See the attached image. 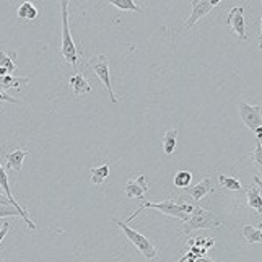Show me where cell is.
I'll return each mask as SVG.
<instances>
[{
  "instance_id": "4316f807",
  "label": "cell",
  "mask_w": 262,
  "mask_h": 262,
  "mask_svg": "<svg viewBox=\"0 0 262 262\" xmlns=\"http://www.w3.org/2000/svg\"><path fill=\"white\" fill-rule=\"evenodd\" d=\"M10 231V223H4L2 228H0V245H2L4 238L7 236V233Z\"/></svg>"
},
{
  "instance_id": "4dcf8cb0",
  "label": "cell",
  "mask_w": 262,
  "mask_h": 262,
  "mask_svg": "<svg viewBox=\"0 0 262 262\" xmlns=\"http://www.w3.org/2000/svg\"><path fill=\"white\" fill-rule=\"evenodd\" d=\"M213 245H215V241H213V239H207V243H205V249L213 248Z\"/></svg>"
},
{
  "instance_id": "e0dca14e",
  "label": "cell",
  "mask_w": 262,
  "mask_h": 262,
  "mask_svg": "<svg viewBox=\"0 0 262 262\" xmlns=\"http://www.w3.org/2000/svg\"><path fill=\"white\" fill-rule=\"evenodd\" d=\"M243 236H245L248 245L262 243V228H256V227H251V225H246V227H243Z\"/></svg>"
},
{
  "instance_id": "9c48e42d",
  "label": "cell",
  "mask_w": 262,
  "mask_h": 262,
  "mask_svg": "<svg viewBox=\"0 0 262 262\" xmlns=\"http://www.w3.org/2000/svg\"><path fill=\"white\" fill-rule=\"evenodd\" d=\"M227 25L231 28V31L238 36L239 41H245L248 38L246 33V23H245V8L243 7H233L228 18H227Z\"/></svg>"
},
{
  "instance_id": "ac0fdd59",
  "label": "cell",
  "mask_w": 262,
  "mask_h": 262,
  "mask_svg": "<svg viewBox=\"0 0 262 262\" xmlns=\"http://www.w3.org/2000/svg\"><path fill=\"white\" fill-rule=\"evenodd\" d=\"M110 165L104 163L101 166H98V168H92L90 169V173H92V183L96 184V186H101L104 183V179L110 176Z\"/></svg>"
},
{
  "instance_id": "f1b7e54d",
  "label": "cell",
  "mask_w": 262,
  "mask_h": 262,
  "mask_svg": "<svg viewBox=\"0 0 262 262\" xmlns=\"http://www.w3.org/2000/svg\"><path fill=\"white\" fill-rule=\"evenodd\" d=\"M194 262H213L210 257H207V256H202V257H197Z\"/></svg>"
},
{
  "instance_id": "cb8c5ba5",
  "label": "cell",
  "mask_w": 262,
  "mask_h": 262,
  "mask_svg": "<svg viewBox=\"0 0 262 262\" xmlns=\"http://www.w3.org/2000/svg\"><path fill=\"white\" fill-rule=\"evenodd\" d=\"M252 160H254V165L259 169V178L262 179V140L256 142V148H254V153H252Z\"/></svg>"
},
{
  "instance_id": "ffe728a7",
  "label": "cell",
  "mask_w": 262,
  "mask_h": 262,
  "mask_svg": "<svg viewBox=\"0 0 262 262\" xmlns=\"http://www.w3.org/2000/svg\"><path fill=\"white\" fill-rule=\"evenodd\" d=\"M248 205L251 209H254L256 212H262V194L259 191V187H251L248 189Z\"/></svg>"
},
{
  "instance_id": "52a82bcc",
  "label": "cell",
  "mask_w": 262,
  "mask_h": 262,
  "mask_svg": "<svg viewBox=\"0 0 262 262\" xmlns=\"http://www.w3.org/2000/svg\"><path fill=\"white\" fill-rule=\"evenodd\" d=\"M239 116L245 125L254 132L257 127L262 125V113H260V106H252V104H248L246 101H241L239 103Z\"/></svg>"
},
{
  "instance_id": "3957f363",
  "label": "cell",
  "mask_w": 262,
  "mask_h": 262,
  "mask_svg": "<svg viewBox=\"0 0 262 262\" xmlns=\"http://www.w3.org/2000/svg\"><path fill=\"white\" fill-rule=\"evenodd\" d=\"M62 8V44H60V56L67 60L70 66L77 67L78 64V51L74 42V38L70 34V25H69V2H60Z\"/></svg>"
},
{
  "instance_id": "7402d4cb",
  "label": "cell",
  "mask_w": 262,
  "mask_h": 262,
  "mask_svg": "<svg viewBox=\"0 0 262 262\" xmlns=\"http://www.w3.org/2000/svg\"><path fill=\"white\" fill-rule=\"evenodd\" d=\"M219 181H220V186L228 189V191H239V189L243 187L241 183L233 176H225V174H220L219 176Z\"/></svg>"
},
{
  "instance_id": "f546056e",
  "label": "cell",
  "mask_w": 262,
  "mask_h": 262,
  "mask_svg": "<svg viewBox=\"0 0 262 262\" xmlns=\"http://www.w3.org/2000/svg\"><path fill=\"white\" fill-rule=\"evenodd\" d=\"M254 134H256V139H257V140H262V125L254 130Z\"/></svg>"
},
{
  "instance_id": "1f68e13d",
  "label": "cell",
  "mask_w": 262,
  "mask_h": 262,
  "mask_svg": "<svg viewBox=\"0 0 262 262\" xmlns=\"http://www.w3.org/2000/svg\"><path fill=\"white\" fill-rule=\"evenodd\" d=\"M259 49L262 51V16H260V34H259Z\"/></svg>"
},
{
  "instance_id": "d6986e66",
  "label": "cell",
  "mask_w": 262,
  "mask_h": 262,
  "mask_svg": "<svg viewBox=\"0 0 262 262\" xmlns=\"http://www.w3.org/2000/svg\"><path fill=\"white\" fill-rule=\"evenodd\" d=\"M15 59H16V54H15V52H5V51H0V69L8 70V74L12 75L13 72L16 70Z\"/></svg>"
},
{
  "instance_id": "ba28073f",
  "label": "cell",
  "mask_w": 262,
  "mask_h": 262,
  "mask_svg": "<svg viewBox=\"0 0 262 262\" xmlns=\"http://www.w3.org/2000/svg\"><path fill=\"white\" fill-rule=\"evenodd\" d=\"M0 187L4 189V192H5V197L10 201V204L15 207V209L20 212L21 215H23V220L26 222V225L30 227V230H36V223L30 219V215H28V212H26L23 207L16 202V199L13 197V194H12V191H10V183H8V174H7V169L2 166V163H0Z\"/></svg>"
},
{
  "instance_id": "4fadbf2b",
  "label": "cell",
  "mask_w": 262,
  "mask_h": 262,
  "mask_svg": "<svg viewBox=\"0 0 262 262\" xmlns=\"http://www.w3.org/2000/svg\"><path fill=\"white\" fill-rule=\"evenodd\" d=\"M210 191H212V179L210 178H205L201 181V183H197L195 186L187 187V192L194 201H201V199H204Z\"/></svg>"
},
{
  "instance_id": "9a60e30c",
  "label": "cell",
  "mask_w": 262,
  "mask_h": 262,
  "mask_svg": "<svg viewBox=\"0 0 262 262\" xmlns=\"http://www.w3.org/2000/svg\"><path fill=\"white\" fill-rule=\"evenodd\" d=\"M16 15H18V18H21V20L33 21L38 18V8H36L31 2H23L20 7H18Z\"/></svg>"
},
{
  "instance_id": "30bf717a",
  "label": "cell",
  "mask_w": 262,
  "mask_h": 262,
  "mask_svg": "<svg viewBox=\"0 0 262 262\" xmlns=\"http://www.w3.org/2000/svg\"><path fill=\"white\" fill-rule=\"evenodd\" d=\"M148 192V184L145 183V174H139L135 179H130L125 184V195L129 199H140L145 201V194Z\"/></svg>"
},
{
  "instance_id": "5bb4252c",
  "label": "cell",
  "mask_w": 262,
  "mask_h": 262,
  "mask_svg": "<svg viewBox=\"0 0 262 262\" xmlns=\"http://www.w3.org/2000/svg\"><path fill=\"white\" fill-rule=\"evenodd\" d=\"M178 129H169L165 132L163 137V151L166 155H173L176 150V143H178Z\"/></svg>"
},
{
  "instance_id": "8992f818",
  "label": "cell",
  "mask_w": 262,
  "mask_h": 262,
  "mask_svg": "<svg viewBox=\"0 0 262 262\" xmlns=\"http://www.w3.org/2000/svg\"><path fill=\"white\" fill-rule=\"evenodd\" d=\"M191 4H192V12H191V16H189L186 20V23H184L186 30H191L202 16H205L207 13H210L212 8L219 7L222 2H220V0H194V2H191Z\"/></svg>"
},
{
  "instance_id": "603a6c76",
  "label": "cell",
  "mask_w": 262,
  "mask_h": 262,
  "mask_svg": "<svg viewBox=\"0 0 262 262\" xmlns=\"http://www.w3.org/2000/svg\"><path fill=\"white\" fill-rule=\"evenodd\" d=\"M113 7L119 8V10H129V12H142V8L134 2V0H111Z\"/></svg>"
},
{
  "instance_id": "484cf974",
  "label": "cell",
  "mask_w": 262,
  "mask_h": 262,
  "mask_svg": "<svg viewBox=\"0 0 262 262\" xmlns=\"http://www.w3.org/2000/svg\"><path fill=\"white\" fill-rule=\"evenodd\" d=\"M0 101H5V103H12V104H18L20 101L18 99H15V98H12L10 95H7L4 90H0Z\"/></svg>"
},
{
  "instance_id": "d4e9b609",
  "label": "cell",
  "mask_w": 262,
  "mask_h": 262,
  "mask_svg": "<svg viewBox=\"0 0 262 262\" xmlns=\"http://www.w3.org/2000/svg\"><path fill=\"white\" fill-rule=\"evenodd\" d=\"M5 216H21L23 219V215L13 205H0V219H5Z\"/></svg>"
},
{
  "instance_id": "2e32d148",
  "label": "cell",
  "mask_w": 262,
  "mask_h": 262,
  "mask_svg": "<svg viewBox=\"0 0 262 262\" xmlns=\"http://www.w3.org/2000/svg\"><path fill=\"white\" fill-rule=\"evenodd\" d=\"M30 78L26 77H13V75H4L0 77V90H8V88H20V83H28Z\"/></svg>"
},
{
  "instance_id": "6da1fadb",
  "label": "cell",
  "mask_w": 262,
  "mask_h": 262,
  "mask_svg": "<svg viewBox=\"0 0 262 262\" xmlns=\"http://www.w3.org/2000/svg\"><path fill=\"white\" fill-rule=\"evenodd\" d=\"M142 202L143 204L130 216H127L124 223L129 225V222H132L135 216H139L142 212H145L147 209H157L161 213L169 215V216H173V219H178V220H181V222L184 223V222H187L189 215H191L192 210H194V205H191V204H176L173 201H163V202H147V201H142Z\"/></svg>"
},
{
  "instance_id": "277c9868",
  "label": "cell",
  "mask_w": 262,
  "mask_h": 262,
  "mask_svg": "<svg viewBox=\"0 0 262 262\" xmlns=\"http://www.w3.org/2000/svg\"><path fill=\"white\" fill-rule=\"evenodd\" d=\"M113 223L116 225L117 228H121V230H122V233L125 234V238H127V239L132 243V245L140 251V254H142L143 257H145L147 260H151V259H155V257L158 256V249H157V246L153 245V243H151L147 236H143L142 233L132 230L127 223H124V222H121V220H113Z\"/></svg>"
},
{
  "instance_id": "83f0119b",
  "label": "cell",
  "mask_w": 262,
  "mask_h": 262,
  "mask_svg": "<svg viewBox=\"0 0 262 262\" xmlns=\"http://www.w3.org/2000/svg\"><path fill=\"white\" fill-rule=\"evenodd\" d=\"M0 205H12V204H10V201H8V199L4 194H0Z\"/></svg>"
},
{
  "instance_id": "7a4b0ae2",
  "label": "cell",
  "mask_w": 262,
  "mask_h": 262,
  "mask_svg": "<svg viewBox=\"0 0 262 262\" xmlns=\"http://www.w3.org/2000/svg\"><path fill=\"white\" fill-rule=\"evenodd\" d=\"M220 227H222V220L213 212L205 210L202 207H194L187 222H184L183 225V231L189 234L195 230H216Z\"/></svg>"
},
{
  "instance_id": "d6a6232c",
  "label": "cell",
  "mask_w": 262,
  "mask_h": 262,
  "mask_svg": "<svg viewBox=\"0 0 262 262\" xmlns=\"http://www.w3.org/2000/svg\"><path fill=\"white\" fill-rule=\"evenodd\" d=\"M254 183H256V186H257V187H260V189H262V179H260L259 176H254Z\"/></svg>"
},
{
  "instance_id": "8fae6325",
  "label": "cell",
  "mask_w": 262,
  "mask_h": 262,
  "mask_svg": "<svg viewBox=\"0 0 262 262\" xmlns=\"http://www.w3.org/2000/svg\"><path fill=\"white\" fill-rule=\"evenodd\" d=\"M30 155L28 150H23V148H16L13 151H10L8 155L5 157L7 160V166L5 169H13V171H21L23 168V161L25 158Z\"/></svg>"
},
{
  "instance_id": "5b68a950",
  "label": "cell",
  "mask_w": 262,
  "mask_h": 262,
  "mask_svg": "<svg viewBox=\"0 0 262 262\" xmlns=\"http://www.w3.org/2000/svg\"><path fill=\"white\" fill-rule=\"evenodd\" d=\"M88 67L95 72V75L99 78V82H103V85L107 88V93H110L111 101L116 104L117 98L113 92V85H111V72H110V57L106 54H96L92 59L88 60Z\"/></svg>"
},
{
  "instance_id": "836d02e7",
  "label": "cell",
  "mask_w": 262,
  "mask_h": 262,
  "mask_svg": "<svg viewBox=\"0 0 262 262\" xmlns=\"http://www.w3.org/2000/svg\"><path fill=\"white\" fill-rule=\"evenodd\" d=\"M260 228H262V223H260Z\"/></svg>"
},
{
  "instance_id": "44dd1931",
  "label": "cell",
  "mask_w": 262,
  "mask_h": 262,
  "mask_svg": "<svg viewBox=\"0 0 262 262\" xmlns=\"http://www.w3.org/2000/svg\"><path fill=\"white\" fill-rule=\"evenodd\" d=\"M173 183L179 189H187L192 183V173H189V171H178Z\"/></svg>"
},
{
  "instance_id": "7c38bea8",
  "label": "cell",
  "mask_w": 262,
  "mask_h": 262,
  "mask_svg": "<svg viewBox=\"0 0 262 262\" xmlns=\"http://www.w3.org/2000/svg\"><path fill=\"white\" fill-rule=\"evenodd\" d=\"M69 85H70L72 92H74L75 95H85V93L92 92V85H90L88 78L82 74V72H78V74L72 75L69 78Z\"/></svg>"
}]
</instances>
